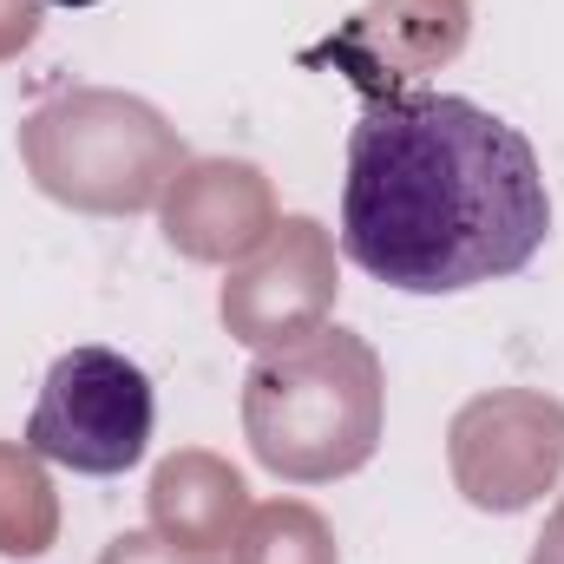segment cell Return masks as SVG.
<instances>
[{
	"label": "cell",
	"mask_w": 564,
	"mask_h": 564,
	"mask_svg": "<svg viewBox=\"0 0 564 564\" xmlns=\"http://www.w3.org/2000/svg\"><path fill=\"white\" fill-rule=\"evenodd\" d=\"M230 552H237V564H341L328 519L315 506H302V499L250 506V519H243Z\"/></svg>",
	"instance_id": "cell-11"
},
{
	"label": "cell",
	"mask_w": 564,
	"mask_h": 564,
	"mask_svg": "<svg viewBox=\"0 0 564 564\" xmlns=\"http://www.w3.org/2000/svg\"><path fill=\"white\" fill-rule=\"evenodd\" d=\"M552 237L545 164L519 126L459 93H368L348 132L341 250L401 295L519 276Z\"/></svg>",
	"instance_id": "cell-1"
},
{
	"label": "cell",
	"mask_w": 564,
	"mask_h": 564,
	"mask_svg": "<svg viewBox=\"0 0 564 564\" xmlns=\"http://www.w3.org/2000/svg\"><path fill=\"white\" fill-rule=\"evenodd\" d=\"M59 539V499L33 446L0 440V558H40Z\"/></svg>",
	"instance_id": "cell-10"
},
{
	"label": "cell",
	"mask_w": 564,
	"mask_h": 564,
	"mask_svg": "<svg viewBox=\"0 0 564 564\" xmlns=\"http://www.w3.org/2000/svg\"><path fill=\"white\" fill-rule=\"evenodd\" d=\"M20 164L40 197L86 217L158 210L164 184L191 164L177 126L119 86H73L20 119Z\"/></svg>",
	"instance_id": "cell-3"
},
{
	"label": "cell",
	"mask_w": 564,
	"mask_h": 564,
	"mask_svg": "<svg viewBox=\"0 0 564 564\" xmlns=\"http://www.w3.org/2000/svg\"><path fill=\"white\" fill-rule=\"evenodd\" d=\"M151 426H158V401L139 361H126L119 348H66L46 368L26 446L66 473L112 479L144 459Z\"/></svg>",
	"instance_id": "cell-4"
},
{
	"label": "cell",
	"mask_w": 564,
	"mask_h": 564,
	"mask_svg": "<svg viewBox=\"0 0 564 564\" xmlns=\"http://www.w3.org/2000/svg\"><path fill=\"white\" fill-rule=\"evenodd\" d=\"M99 564H224L210 558V552H184V545H171V539H158V532H119Z\"/></svg>",
	"instance_id": "cell-12"
},
{
	"label": "cell",
	"mask_w": 564,
	"mask_h": 564,
	"mask_svg": "<svg viewBox=\"0 0 564 564\" xmlns=\"http://www.w3.org/2000/svg\"><path fill=\"white\" fill-rule=\"evenodd\" d=\"M46 7H93V0H46Z\"/></svg>",
	"instance_id": "cell-15"
},
{
	"label": "cell",
	"mask_w": 564,
	"mask_h": 564,
	"mask_svg": "<svg viewBox=\"0 0 564 564\" xmlns=\"http://www.w3.org/2000/svg\"><path fill=\"white\" fill-rule=\"evenodd\" d=\"M532 564H564V499L552 506V519H545V532L532 545Z\"/></svg>",
	"instance_id": "cell-14"
},
{
	"label": "cell",
	"mask_w": 564,
	"mask_h": 564,
	"mask_svg": "<svg viewBox=\"0 0 564 564\" xmlns=\"http://www.w3.org/2000/svg\"><path fill=\"white\" fill-rule=\"evenodd\" d=\"M381 421H388L381 355L341 322L263 348L257 368L243 375V440L257 466H270L289 486H328L361 473L381 446Z\"/></svg>",
	"instance_id": "cell-2"
},
{
	"label": "cell",
	"mask_w": 564,
	"mask_h": 564,
	"mask_svg": "<svg viewBox=\"0 0 564 564\" xmlns=\"http://www.w3.org/2000/svg\"><path fill=\"white\" fill-rule=\"evenodd\" d=\"M164 243L191 263H243L276 230V191L250 158H191L158 197Z\"/></svg>",
	"instance_id": "cell-8"
},
{
	"label": "cell",
	"mask_w": 564,
	"mask_h": 564,
	"mask_svg": "<svg viewBox=\"0 0 564 564\" xmlns=\"http://www.w3.org/2000/svg\"><path fill=\"white\" fill-rule=\"evenodd\" d=\"M335 289L341 282H335L328 230L315 217H282L270 243L230 270L224 295H217V315L243 348H282V341H302L328 322Z\"/></svg>",
	"instance_id": "cell-6"
},
{
	"label": "cell",
	"mask_w": 564,
	"mask_h": 564,
	"mask_svg": "<svg viewBox=\"0 0 564 564\" xmlns=\"http://www.w3.org/2000/svg\"><path fill=\"white\" fill-rule=\"evenodd\" d=\"M446 466L466 506L525 512L564 479V401L539 388L473 394L446 426Z\"/></svg>",
	"instance_id": "cell-5"
},
{
	"label": "cell",
	"mask_w": 564,
	"mask_h": 564,
	"mask_svg": "<svg viewBox=\"0 0 564 564\" xmlns=\"http://www.w3.org/2000/svg\"><path fill=\"white\" fill-rule=\"evenodd\" d=\"M466 33H473V7L466 0H368L308 59L335 66L368 99V93L414 86L426 73H440L446 59H459Z\"/></svg>",
	"instance_id": "cell-7"
},
{
	"label": "cell",
	"mask_w": 564,
	"mask_h": 564,
	"mask_svg": "<svg viewBox=\"0 0 564 564\" xmlns=\"http://www.w3.org/2000/svg\"><path fill=\"white\" fill-rule=\"evenodd\" d=\"M40 20H46V0H0V59L26 53L40 40Z\"/></svg>",
	"instance_id": "cell-13"
},
{
	"label": "cell",
	"mask_w": 564,
	"mask_h": 564,
	"mask_svg": "<svg viewBox=\"0 0 564 564\" xmlns=\"http://www.w3.org/2000/svg\"><path fill=\"white\" fill-rule=\"evenodd\" d=\"M144 506H151V532L158 539L217 558V552L237 545V532L250 519V486H243V473L230 459H217L204 446H184V453L158 459Z\"/></svg>",
	"instance_id": "cell-9"
}]
</instances>
